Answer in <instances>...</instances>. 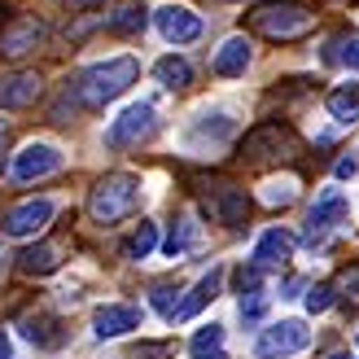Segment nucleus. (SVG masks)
Wrapping results in <instances>:
<instances>
[{
    "label": "nucleus",
    "mask_w": 359,
    "mask_h": 359,
    "mask_svg": "<svg viewBox=\"0 0 359 359\" xmlns=\"http://www.w3.org/2000/svg\"><path fill=\"white\" fill-rule=\"evenodd\" d=\"M66 167V154L57 145H48V140H31L13 154L9 163V180L13 184H31V180H44V175H57Z\"/></svg>",
    "instance_id": "nucleus-6"
},
{
    "label": "nucleus",
    "mask_w": 359,
    "mask_h": 359,
    "mask_svg": "<svg viewBox=\"0 0 359 359\" xmlns=\"http://www.w3.org/2000/svg\"><path fill=\"white\" fill-rule=\"evenodd\" d=\"M219 342H224V329H219V325H206V329H197V333H193V355L219 351Z\"/></svg>",
    "instance_id": "nucleus-29"
},
{
    "label": "nucleus",
    "mask_w": 359,
    "mask_h": 359,
    "mask_svg": "<svg viewBox=\"0 0 359 359\" xmlns=\"http://www.w3.org/2000/svg\"><path fill=\"white\" fill-rule=\"evenodd\" d=\"M197 241H202V228H197V219H193V215H180V219L171 224L167 255H171V259H184L189 250H197Z\"/></svg>",
    "instance_id": "nucleus-24"
},
{
    "label": "nucleus",
    "mask_w": 359,
    "mask_h": 359,
    "mask_svg": "<svg viewBox=\"0 0 359 359\" xmlns=\"http://www.w3.org/2000/svg\"><path fill=\"white\" fill-rule=\"evenodd\" d=\"M250 62H255V44L245 40V35H228V40L215 48V57H210V70L219 79H241Z\"/></svg>",
    "instance_id": "nucleus-14"
},
{
    "label": "nucleus",
    "mask_w": 359,
    "mask_h": 359,
    "mask_svg": "<svg viewBox=\"0 0 359 359\" xmlns=\"http://www.w3.org/2000/svg\"><path fill=\"white\" fill-rule=\"evenodd\" d=\"M158 250V224H149V219H140V228L132 232L128 241H123V259H132V263H140V259H149Z\"/></svg>",
    "instance_id": "nucleus-25"
},
{
    "label": "nucleus",
    "mask_w": 359,
    "mask_h": 359,
    "mask_svg": "<svg viewBox=\"0 0 359 359\" xmlns=\"http://www.w3.org/2000/svg\"><path fill=\"white\" fill-rule=\"evenodd\" d=\"M325 110H329L333 123L355 128V123H359V83H337L333 93L325 97Z\"/></svg>",
    "instance_id": "nucleus-21"
},
{
    "label": "nucleus",
    "mask_w": 359,
    "mask_h": 359,
    "mask_svg": "<svg viewBox=\"0 0 359 359\" xmlns=\"http://www.w3.org/2000/svg\"><path fill=\"white\" fill-rule=\"evenodd\" d=\"M145 22H149L145 0H123L118 9L105 13V27H110L114 35H136V31H145Z\"/></svg>",
    "instance_id": "nucleus-22"
},
{
    "label": "nucleus",
    "mask_w": 359,
    "mask_h": 359,
    "mask_svg": "<svg viewBox=\"0 0 359 359\" xmlns=\"http://www.w3.org/2000/svg\"><path fill=\"white\" fill-rule=\"evenodd\" d=\"M250 27L267 40H298V35H307L316 27V13H307L302 5H259L250 13Z\"/></svg>",
    "instance_id": "nucleus-3"
},
{
    "label": "nucleus",
    "mask_w": 359,
    "mask_h": 359,
    "mask_svg": "<svg viewBox=\"0 0 359 359\" xmlns=\"http://www.w3.org/2000/svg\"><path fill=\"white\" fill-rule=\"evenodd\" d=\"M232 136H237V118H232V110L215 105V110H202V114L189 123L184 145L189 149H224Z\"/></svg>",
    "instance_id": "nucleus-8"
},
{
    "label": "nucleus",
    "mask_w": 359,
    "mask_h": 359,
    "mask_svg": "<svg viewBox=\"0 0 359 359\" xmlns=\"http://www.w3.org/2000/svg\"><path fill=\"white\" fill-rule=\"evenodd\" d=\"M44 93V79L35 70H13V75L0 79V110H27Z\"/></svg>",
    "instance_id": "nucleus-15"
},
{
    "label": "nucleus",
    "mask_w": 359,
    "mask_h": 359,
    "mask_svg": "<svg viewBox=\"0 0 359 359\" xmlns=\"http://www.w3.org/2000/svg\"><path fill=\"white\" fill-rule=\"evenodd\" d=\"M93 5H101V0H66V9H75V13L79 9H93Z\"/></svg>",
    "instance_id": "nucleus-34"
},
{
    "label": "nucleus",
    "mask_w": 359,
    "mask_h": 359,
    "mask_svg": "<svg viewBox=\"0 0 359 359\" xmlns=\"http://www.w3.org/2000/svg\"><path fill=\"white\" fill-rule=\"evenodd\" d=\"M342 62L359 75V40H346V44H342Z\"/></svg>",
    "instance_id": "nucleus-31"
},
{
    "label": "nucleus",
    "mask_w": 359,
    "mask_h": 359,
    "mask_svg": "<svg viewBox=\"0 0 359 359\" xmlns=\"http://www.w3.org/2000/svg\"><path fill=\"white\" fill-rule=\"evenodd\" d=\"M53 215H57V202H53V197H31V202L5 210L0 232H5V237L27 241V237H35V232H44V228L53 224Z\"/></svg>",
    "instance_id": "nucleus-9"
},
{
    "label": "nucleus",
    "mask_w": 359,
    "mask_h": 359,
    "mask_svg": "<svg viewBox=\"0 0 359 359\" xmlns=\"http://www.w3.org/2000/svg\"><path fill=\"white\" fill-rule=\"evenodd\" d=\"M132 329H140V307H132V302H105V307H97V316H93V333L101 342L128 337Z\"/></svg>",
    "instance_id": "nucleus-13"
},
{
    "label": "nucleus",
    "mask_w": 359,
    "mask_h": 359,
    "mask_svg": "<svg viewBox=\"0 0 359 359\" xmlns=\"http://www.w3.org/2000/svg\"><path fill=\"white\" fill-rule=\"evenodd\" d=\"M241 158L245 163H285V158H298V136L285 123H259L245 136Z\"/></svg>",
    "instance_id": "nucleus-4"
},
{
    "label": "nucleus",
    "mask_w": 359,
    "mask_h": 359,
    "mask_svg": "<svg viewBox=\"0 0 359 359\" xmlns=\"http://www.w3.org/2000/svg\"><path fill=\"white\" fill-rule=\"evenodd\" d=\"M206 215H210V219H219V224H228V228H241L245 215H250L245 189H237V184H210V193H206Z\"/></svg>",
    "instance_id": "nucleus-12"
},
{
    "label": "nucleus",
    "mask_w": 359,
    "mask_h": 359,
    "mask_svg": "<svg viewBox=\"0 0 359 359\" xmlns=\"http://www.w3.org/2000/svg\"><path fill=\"white\" fill-rule=\"evenodd\" d=\"M0 263H5V245H0Z\"/></svg>",
    "instance_id": "nucleus-38"
},
{
    "label": "nucleus",
    "mask_w": 359,
    "mask_h": 359,
    "mask_svg": "<svg viewBox=\"0 0 359 359\" xmlns=\"http://www.w3.org/2000/svg\"><path fill=\"white\" fill-rule=\"evenodd\" d=\"M224 276H228V267H224V263H219V267H210V272H206L202 280L193 285V294L184 298V307H180V316H175V320H189V316H197V311H202L206 302H215V298H219V290H224Z\"/></svg>",
    "instance_id": "nucleus-19"
},
{
    "label": "nucleus",
    "mask_w": 359,
    "mask_h": 359,
    "mask_svg": "<svg viewBox=\"0 0 359 359\" xmlns=\"http://www.w3.org/2000/svg\"><path fill=\"white\" fill-rule=\"evenodd\" d=\"M0 149H5V123H0Z\"/></svg>",
    "instance_id": "nucleus-37"
},
{
    "label": "nucleus",
    "mask_w": 359,
    "mask_h": 359,
    "mask_svg": "<svg viewBox=\"0 0 359 359\" xmlns=\"http://www.w3.org/2000/svg\"><path fill=\"white\" fill-rule=\"evenodd\" d=\"M351 215V202H346V193H337V189H329V193H320L316 197V206L307 210V241L316 245V241H325L329 232L337 228Z\"/></svg>",
    "instance_id": "nucleus-11"
},
{
    "label": "nucleus",
    "mask_w": 359,
    "mask_h": 359,
    "mask_svg": "<svg viewBox=\"0 0 359 359\" xmlns=\"http://www.w3.org/2000/svg\"><path fill=\"white\" fill-rule=\"evenodd\" d=\"M0 359H13V342H9L5 329H0Z\"/></svg>",
    "instance_id": "nucleus-33"
},
{
    "label": "nucleus",
    "mask_w": 359,
    "mask_h": 359,
    "mask_svg": "<svg viewBox=\"0 0 359 359\" xmlns=\"http://www.w3.org/2000/svg\"><path fill=\"white\" fill-rule=\"evenodd\" d=\"M62 267V250L53 241H40V245H27L22 255H18V272L22 276H48Z\"/></svg>",
    "instance_id": "nucleus-20"
},
{
    "label": "nucleus",
    "mask_w": 359,
    "mask_h": 359,
    "mask_svg": "<svg viewBox=\"0 0 359 359\" xmlns=\"http://www.w3.org/2000/svg\"><path fill=\"white\" fill-rule=\"evenodd\" d=\"M44 22L40 18H18V22L0 35V53H5V57H22V53H31L35 44H44Z\"/></svg>",
    "instance_id": "nucleus-17"
},
{
    "label": "nucleus",
    "mask_w": 359,
    "mask_h": 359,
    "mask_svg": "<svg viewBox=\"0 0 359 359\" xmlns=\"http://www.w3.org/2000/svg\"><path fill=\"white\" fill-rule=\"evenodd\" d=\"M355 171H359L355 158H342V163H337V180H355Z\"/></svg>",
    "instance_id": "nucleus-32"
},
{
    "label": "nucleus",
    "mask_w": 359,
    "mask_h": 359,
    "mask_svg": "<svg viewBox=\"0 0 359 359\" xmlns=\"http://www.w3.org/2000/svg\"><path fill=\"white\" fill-rule=\"evenodd\" d=\"M329 359H355V355H346V351H337V355H329Z\"/></svg>",
    "instance_id": "nucleus-36"
},
{
    "label": "nucleus",
    "mask_w": 359,
    "mask_h": 359,
    "mask_svg": "<svg viewBox=\"0 0 359 359\" xmlns=\"http://www.w3.org/2000/svg\"><path fill=\"white\" fill-rule=\"evenodd\" d=\"M154 79L167 88V93H184V88L193 83V66L189 57H175V53H167V57L154 62Z\"/></svg>",
    "instance_id": "nucleus-23"
},
{
    "label": "nucleus",
    "mask_w": 359,
    "mask_h": 359,
    "mask_svg": "<svg viewBox=\"0 0 359 359\" xmlns=\"http://www.w3.org/2000/svg\"><path fill=\"white\" fill-rule=\"evenodd\" d=\"M22 337H27L31 346H40V351H53V346L66 342L62 320L48 316V311H31V316H22Z\"/></svg>",
    "instance_id": "nucleus-18"
},
{
    "label": "nucleus",
    "mask_w": 359,
    "mask_h": 359,
    "mask_svg": "<svg viewBox=\"0 0 359 359\" xmlns=\"http://www.w3.org/2000/svg\"><path fill=\"white\" fill-rule=\"evenodd\" d=\"M250 259H255V267H263V272H267V267H285L294 259V232L267 228L263 237L255 241V255H250Z\"/></svg>",
    "instance_id": "nucleus-16"
},
{
    "label": "nucleus",
    "mask_w": 359,
    "mask_h": 359,
    "mask_svg": "<svg viewBox=\"0 0 359 359\" xmlns=\"http://www.w3.org/2000/svg\"><path fill=\"white\" fill-rule=\"evenodd\" d=\"M311 346V329L302 325V320H276V325H267L255 342V355L259 359H290V355H302Z\"/></svg>",
    "instance_id": "nucleus-7"
},
{
    "label": "nucleus",
    "mask_w": 359,
    "mask_h": 359,
    "mask_svg": "<svg viewBox=\"0 0 359 359\" xmlns=\"http://www.w3.org/2000/svg\"><path fill=\"white\" fill-rule=\"evenodd\" d=\"M337 298H342V302H359V263L337 276Z\"/></svg>",
    "instance_id": "nucleus-30"
},
{
    "label": "nucleus",
    "mask_w": 359,
    "mask_h": 359,
    "mask_svg": "<svg viewBox=\"0 0 359 359\" xmlns=\"http://www.w3.org/2000/svg\"><path fill=\"white\" fill-rule=\"evenodd\" d=\"M149 302H154V311L158 316H167V320H175L180 316V285H154V294H149Z\"/></svg>",
    "instance_id": "nucleus-27"
},
{
    "label": "nucleus",
    "mask_w": 359,
    "mask_h": 359,
    "mask_svg": "<svg viewBox=\"0 0 359 359\" xmlns=\"http://www.w3.org/2000/svg\"><path fill=\"white\" fill-rule=\"evenodd\" d=\"M140 197H145L140 175L114 171V175H105L93 184V193H88V215H93L97 224H118V219H128V215L140 210Z\"/></svg>",
    "instance_id": "nucleus-2"
},
{
    "label": "nucleus",
    "mask_w": 359,
    "mask_h": 359,
    "mask_svg": "<svg viewBox=\"0 0 359 359\" xmlns=\"http://www.w3.org/2000/svg\"><path fill=\"white\" fill-rule=\"evenodd\" d=\"M154 27H158V35H163L167 44H175V48L202 40V13H193L189 5H175V0H167V5L154 9Z\"/></svg>",
    "instance_id": "nucleus-10"
},
{
    "label": "nucleus",
    "mask_w": 359,
    "mask_h": 359,
    "mask_svg": "<svg viewBox=\"0 0 359 359\" xmlns=\"http://www.w3.org/2000/svg\"><path fill=\"white\" fill-rule=\"evenodd\" d=\"M136 79H140V62L136 57H105L97 66H88L75 79V97H79L83 110H101V105L118 101Z\"/></svg>",
    "instance_id": "nucleus-1"
},
{
    "label": "nucleus",
    "mask_w": 359,
    "mask_h": 359,
    "mask_svg": "<svg viewBox=\"0 0 359 359\" xmlns=\"http://www.w3.org/2000/svg\"><path fill=\"white\" fill-rule=\"evenodd\" d=\"M154 132H158V110H154V101H132V105H123V110L114 114L105 140H110L114 149H132V145H140V140H149Z\"/></svg>",
    "instance_id": "nucleus-5"
},
{
    "label": "nucleus",
    "mask_w": 359,
    "mask_h": 359,
    "mask_svg": "<svg viewBox=\"0 0 359 359\" xmlns=\"http://www.w3.org/2000/svg\"><path fill=\"white\" fill-rule=\"evenodd\" d=\"M333 294H337V285H311V290H307V311L325 316L333 307Z\"/></svg>",
    "instance_id": "nucleus-28"
},
{
    "label": "nucleus",
    "mask_w": 359,
    "mask_h": 359,
    "mask_svg": "<svg viewBox=\"0 0 359 359\" xmlns=\"http://www.w3.org/2000/svg\"><path fill=\"white\" fill-rule=\"evenodd\" d=\"M193 359H228L224 351H206V355H193Z\"/></svg>",
    "instance_id": "nucleus-35"
},
{
    "label": "nucleus",
    "mask_w": 359,
    "mask_h": 359,
    "mask_svg": "<svg viewBox=\"0 0 359 359\" xmlns=\"http://www.w3.org/2000/svg\"><path fill=\"white\" fill-rule=\"evenodd\" d=\"M263 206H290L294 197H298V180L294 175H280V180H267L263 184Z\"/></svg>",
    "instance_id": "nucleus-26"
}]
</instances>
